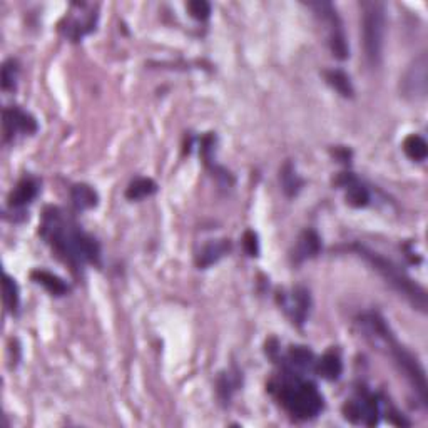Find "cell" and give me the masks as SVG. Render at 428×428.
<instances>
[{"label":"cell","mask_w":428,"mask_h":428,"mask_svg":"<svg viewBox=\"0 0 428 428\" xmlns=\"http://www.w3.org/2000/svg\"><path fill=\"white\" fill-rule=\"evenodd\" d=\"M345 418L357 425L375 427L381 415V402L376 395L367 390H359L357 398L348 400L343 407Z\"/></svg>","instance_id":"obj_6"},{"label":"cell","mask_w":428,"mask_h":428,"mask_svg":"<svg viewBox=\"0 0 428 428\" xmlns=\"http://www.w3.org/2000/svg\"><path fill=\"white\" fill-rule=\"evenodd\" d=\"M325 79L340 95H343V97H353L355 90H353L352 81H350V77L345 74L343 71H340V69L326 71Z\"/></svg>","instance_id":"obj_19"},{"label":"cell","mask_w":428,"mask_h":428,"mask_svg":"<svg viewBox=\"0 0 428 428\" xmlns=\"http://www.w3.org/2000/svg\"><path fill=\"white\" fill-rule=\"evenodd\" d=\"M39 194V184L37 181L32 177H24L19 181V184L12 189L11 196H8V208L11 209H22L27 204H30L37 198Z\"/></svg>","instance_id":"obj_11"},{"label":"cell","mask_w":428,"mask_h":428,"mask_svg":"<svg viewBox=\"0 0 428 428\" xmlns=\"http://www.w3.org/2000/svg\"><path fill=\"white\" fill-rule=\"evenodd\" d=\"M71 198H72V204L77 211H85V209H90L94 206H97V193L90 188L89 184H76L72 186L71 191Z\"/></svg>","instance_id":"obj_17"},{"label":"cell","mask_w":428,"mask_h":428,"mask_svg":"<svg viewBox=\"0 0 428 428\" xmlns=\"http://www.w3.org/2000/svg\"><path fill=\"white\" fill-rule=\"evenodd\" d=\"M30 278L34 283L44 286V288L54 296H64L69 293V286H67L66 281H64L62 278L52 275V273L45 270H35L32 271Z\"/></svg>","instance_id":"obj_15"},{"label":"cell","mask_w":428,"mask_h":428,"mask_svg":"<svg viewBox=\"0 0 428 428\" xmlns=\"http://www.w3.org/2000/svg\"><path fill=\"white\" fill-rule=\"evenodd\" d=\"M316 13V17L326 25L328 32V47H330L331 54L340 61H345L350 56V49L347 42V35H345L343 24H341L340 16L336 13V8L328 2H318L309 4Z\"/></svg>","instance_id":"obj_5"},{"label":"cell","mask_w":428,"mask_h":428,"mask_svg":"<svg viewBox=\"0 0 428 428\" xmlns=\"http://www.w3.org/2000/svg\"><path fill=\"white\" fill-rule=\"evenodd\" d=\"M363 47L367 61L371 67H376L381 61L385 39V7L380 2L363 4Z\"/></svg>","instance_id":"obj_4"},{"label":"cell","mask_w":428,"mask_h":428,"mask_svg":"<svg viewBox=\"0 0 428 428\" xmlns=\"http://www.w3.org/2000/svg\"><path fill=\"white\" fill-rule=\"evenodd\" d=\"M428 89V57L423 52L413 61L402 79V93L412 101H423Z\"/></svg>","instance_id":"obj_7"},{"label":"cell","mask_w":428,"mask_h":428,"mask_svg":"<svg viewBox=\"0 0 428 428\" xmlns=\"http://www.w3.org/2000/svg\"><path fill=\"white\" fill-rule=\"evenodd\" d=\"M188 11L191 13V17H194L196 20H208L209 16H211V6L206 0H193V2L188 4Z\"/></svg>","instance_id":"obj_25"},{"label":"cell","mask_w":428,"mask_h":428,"mask_svg":"<svg viewBox=\"0 0 428 428\" xmlns=\"http://www.w3.org/2000/svg\"><path fill=\"white\" fill-rule=\"evenodd\" d=\"M239 385L238 378H234L231 373H222L218 380V391H220L222 400H230L231 393L236 390V386Z\"/></svg>","instance_id":"obj_24"},{"label":"cell","mask_w":428,"mask_h":428,"mask_svg":"<svg viewBox=\"0 0 428 428\" xmlns=\"http://www.w3.org/2000/svg\"><path fill=\"white\" fill-rule=\"evenodd\" d=\"M352 249H355L359 256L365 258L367 261L370 263V265L375 268V270L380 273V275L384 276L395 290H398L403 296H407L410 302L415 304L418 309L425 311L427 308L425 290L420 288L415 281L410 280V278L402 271V268H398L395 263H391L390 259L384 258L381 254L370 251V249H367L365 246L355 244Z\"/></svg>","instance_id":"obj_3"},{"label":"cell","mask_w":428,"mask_h":428,"mask_svg":"<svg viewBox=\"0 0 428 428\" xmlns=\"http://www.w3.org/2000/svg\"><path fill=\"white\" fill-rule=\"evenodd\" d=\"M35 131H37V122L30 114L13 106L4 109V138L7 143L16 141L19 134H34Z\"/></svg>","instance_id":"obj_9"},{"label":"cell","mask_w":428,"mask_h":428,"mask_svg":"<svg viewBox=\"0 0 428 428\" xmlns=\"http://www.w3.org/2000/svg\"><path fill=\"white\" fill-rule=\"evenodd\" d=\"M231 249V243L230 239H218V241H211L208 243L204 248L201 249L198 256V265L201 268H209L214 263L220 261L221 258H225Z\"/></svg>","instance_id":"obj_14"},{"label":"cell","mask_w":428,"mask_h":428,"mask_svg":"<svg viewBox=\"0 0 428 428\" xmlns=\"http://www.w3.org/2000/svg\"><path fill=\"white\" fill-rule=\"evenodd\" d=\"M278 303L280 307L285 309V313L291 318V321L295 325H303L307 321V318L309 315V308H311V296H309V291L307 288H302V286H296L286 293V291H281L278 295Z\"/></svg>","instance_id":"obj_8"},{"label":"cell","mask_w":428,"mask_h":428,"mask_svg":"<svg viewBox=\"0 0 428 428\" xmlns=\"http://www.w3.org/2000/svg\"><path fill=\"white\" fill-rule=\"evenodd\" d=\"M280 179H281V186H283V191L288 196H296L298 194V191L302 189L303 186V179L296 174L293 164L286 162L283 166V170L280 172Z\"/></svg>","instance_id":"obj_21"},{"label":"cell","mask_w":428,"mask_h":428,"mask_svg":"<svg viewBox=\"0 0 428 428\" xmlns=\"http://www.w3.org/2000/svg\"><path fill=\"white\" fill-rule=\"evenodd\" d=\"M2 290H4V304H6L7 311L16 315L17 309H19V286H17L16 280L11 278L8 275L4 276V283H2Z\"/></svg>","instance_id":"obj_22"},{"label":"cell","mask_w":428,"mask_h":428,"mask_svg":"<svg viewBox=\"0 0 428 428\" xmlns=\"http://www.w3.org/2000/svg\"><path fill=\"white\" fill-rule=\"evenodd\" d=\"M243 244L246 253L249 254V256H258L259 253V243H258V236L253 233V231H246L244 238H243Z\"/></svg>","instance_id":"obj_26"},{"label":"cell","mask_w":428,"mask_h":428,"mask_svg":"<svg viewBox=\"0 0 428 428\" xmlns=\"http://www.w3.org/2000/svg\"><path fill=\"white\" fill-rule=\"evenodd\" d=\"M336 184L347 191V203L353 208H365L370 203V193L359 181L350 172L340 174Z\"/></svg>","instance_id":"obj_10"},{"label":"cell","mask_w":428,"mask_h":428,"mask_svg":"<svg viewBox=\"0 0 428 428\" xmlns=\"http://www.w3.org/2000/svg\"><path fill=\"white\" fill-rule=\"evenodd\" d=\"M403 151L412 161L422 162L425 161L428 156V144L422 136L410 134L408 138L403 141Z\"/></svg>","instance_id":"obj_20"},{"label":"cell","mask_w":428,"mask_h":428,"mask_svg":"<svg viewBox=\"0 0 428 428\" xmlns=\"http://www.w3.org/2000/svg\"><path fill=\"white\" fill-rule=\"evenodd\" d=\"M321 251V239L318 236L316 231L313 230H307L299 234L298 243H296V249H295V263H302L307 261V259L315 258L318 253Z\"/></svg>","instance_id":"obj_12"},{"label":"cell","mask_w":428,"mask_h":428,"mask_svg":"<svg viewBox=\"0 0 428 428\" xmlns=\"http://www.w3.org/2000/svg\"><path fill=\"white\" fill-rule=\"evenodd\" d=\"M39 233L52 251H56L74 270L85 265H99L101 246L93 236L84 233L61 208L51 206L45 209Z\"/></svg>","instance_id":"obj_1"},{"label":"cell","mask_w":428,"mask_h":428,"mask_svg":"<svg viewBox=\"0 0 428 428\" xmlns=\"http://www.w3.org/2000/svg\"><path fill=\"white\" fill-rule=\"evenodd\" d=\"M276 395L283 407L299 420L316 417L323 410V397L316 385L302 380L293 371H288V376L276 386Z\"/></svg>","instance_id":"obj_2"},{"label":"cell","mask_w":428,"mask_h":428,"mask_svg":"<svg viewBox=\"0 0 428 428\" xmlns=\"http://www.w3.org/2000/svg\"><path fill=\"white\" fill-rule=\"evenodd\" d=\"M17 77H19V64L13 59L4 62L2 67V89L4 90H16Z\"/></svg>","instance_id":"obj_23"},{"label":"cell","mask_w":428,"mask_h":428,"mask_svg":"<svg viewBox=\"0 0 428 428\" xmlns=\"http://www.w3.org/2000/svg\"><path fill=\"white\" fill-rule=\"evenodd\" d=\"M313 370H315L321 378H325V380L333 381V380H338L341 371H343V363H341V358L338 353L328 352L323 355L318 362H315Z\"/></svg>","instance_id":"obj_13"},{"label":"cell","mask_w":428,"mask_h":428,"mask_svg":"<svg viewBox=\"0 0 428 428\" xmlns=\"http://www.w3.org/2000/svg\"><path fill=\"white\" fill-rule=\"evenodd\" d=\"M156 191L157 184L153 179H149V177H138L126 189V198L131 199V201H139V199L153 196Z\"/></svg>","instance_id":"obj_18"},{"label":"cell","mask_w":428,"mask_h":428,"mask_svg":"<svg viewBox=\"0 0 428 428\" xmlns=\"http://www.w3.org/2000/svg\"><path fill=\"white\" fill-rule=\"evenodd\" d=\"M315 355H313L311 350L304 348V347H293L288 352V357H286V367H288V371H307L311 370L315 367Z\"/></svg>","instance_id":"obj_16"}]
</instances>
